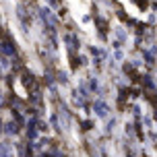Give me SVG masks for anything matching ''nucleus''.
Here are the masks:
<instances>
[{
	"label": "nucleus",
	"instance_id": "obj_1",
	"mask_svg": "<svg viewBox=\"0 0 157 157\" xmlns=\"http://www.w3.org/2000/svg\"><path fill=\"white\" fill-rule=\"evenodd\" d=\"M0 50H2V52H4V54H10V52H13V50H10V48H8V44H2V48H0Z\"/></svg>",
	"mask_w": 157,
	"mask_h": 157
}]
</instances>
